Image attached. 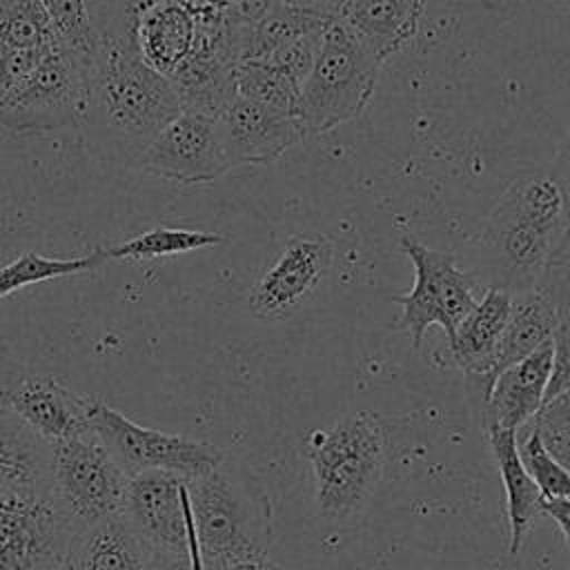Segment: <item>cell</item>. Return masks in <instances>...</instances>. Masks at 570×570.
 Returning a JSON list of instances; mask_svg holds the SVG:
<instances>
[{
  "instance_id": "cell-23",
  "label": "cell",
  "mask_w": 570,
  "mask_h": 570,
  "mask_svg": "<svg viewBox=\"0 0 570 570\" xmlns=\"http://www.w3.org/2000/svg\"><path fill=\"white\" fill-rule=\"evenodd\" d=\"M557 323H559V307L543 289H532V292L512 296V309L497 350L492 379L501 370L523 361L525 356L537 352L541 345L550 343L557 330Z\"/></svg>"
},
{
  "instance_id": "cell-19",
  "label": "cell",
  "mask_w": 570,
  "mask_h": 570,
  "mask_svg": "<svg viewBox=\"0 0 570 570\" xmlns=\"http://www.w3.org/2000/svg\"><path fill=\"white\" fill-rule=\"evenodd\" d=\"M512 309V294L485 287L472 312L461 321L456 332L448 338L450 361L463 370L465 376H481L492 387V372L497 350Z\"/></svg>"
},
{
  "instance_id": "cell-36",
  "label": "cell",
  "mask_w": 570,
  "mask_h": 570,
  "mask_svg": "<svg viewBox=\"0 0 570 570\" xmlns=\"http://www.w3.org/2000/svg\"><path fill=\"white\" fill-rule=\"evenodd\" d=\"M534 423L541 428L570 430V387L548 399L539 410V414L534 416Z\"/></svg>"
},
{
  "instance_id": "cell-21",
  "label": "cell",
  "mask_w": 570,
  "mask_h": 570,
  "mask_svg": "<svg viewBox=\"0 0 570 570\" xmlns=\"http://www.w3.org/2000/svg\"><path fill=\"white\" fill-rule=\"evenodd\" d=\"M485 434L499 476L505 488L508 552L514 557L521 550V543L532 523L537 521V517L543 514V494L519 456L517 432L488 430Z\"/></svg>"
},
{
  "instance_id": "cell-28",
  "label": "cell",
  "mask_w": 570,
  "mask_h": 570,
  "mask_svg": "<svg viewBox=\"0 0 570 570\" xmlns=\"http://www.w3.org/2000/svg\"><path fill=\"white\" fill-rule=\"evenodd\" d=\"M236 94L296 116L301 87L263 60H245L236 67Z\"/></svg>"
},
{
  "instance_id": "cell-33",
  "label": "cell",
  "mask_w": 570,
  "mask_h": 570,
  "mask_svg": "<svg viewBox=\"0 0 570 570\" xmlns=\"http://www.w3.org/2000/svg\"><path fill=\"white\" fill-rule=\"evenodd\" d=\"M539 289H543L557 303V307L570 305V229H566L561 243L557 245Z\"/></svg>"
},
{
  "instance_id": "cell-16",
  "label": "cell",
  "mask_w": 570,
  "mask_h": 570,
  "mask_svg": "<svg viewBox=\"0 0 570 570\" xmlns=\"http://www.w3.org/2000/svg\"><path fill=\"white\" fill-rule=\"evenodd\" d=\"M552 374V341L541 345L523 361L501 370L488 396L481 403L483 428L519 432L534 421L546 403V392Z\"/></svg>"
},
{
  "instance_id": "cell-38",
  "label": "cell",
  "mask_w": 570,
  "mask_h": 570,
  "mask_svg": "<svg viewBox=\"0 0 570 570\" xmlns=\"http://www.w3.org/2000/svg\"><path fill=\"white\" fill-rule=\"evenodd\" d=\"M269 2L305 9V11H312L318 16H327V18H338L347 4V0H269Z\"/></svg>"
},
{
  "instance_id": "cell-6",
  "label": "cell",
  "mask_w": 570,
  "mask_h": 570,
  "mask_svg": "<svg viewBox=\"0 0 570 570\" xmlns=\"http://www.w3.org/2000/svg\"><path fill=\"white\" fill-rule=\"evenodd\" d=\"M129 481L94 430L49 443V490L76 530L122 514Z\"/></svg>"
},
{
  "instance_id": "cell-37",
  "label": "cell",
  "mask_w": 570,
  "mask_h": 570,
  "mask_svg": "<svg viewBox=\"0 0 570 570\" xmlns=\"http://www.w3.org/2000/svg\"><path fill=\"white\" fill-rule=\"evenodd\" d=\"M537 428L541 432V439L548 452L570 472V430H554V428H541V425Z\"/></svg>"
},
{
  "instance_id": "cell-4",
  "label": "cell",
  "mask_w": 570,
  "mask_h": 570,
  "mask_svg": "<svg viewBox=\"0 0 570 570\" xmlns=\"http://www.w3.org/2000/svg\"><path fill=\"white\" fill-rule=\"evenodd\" d=\"M314 494L323 517L345 521L358 514L383 474L385 439L372 412H354L314 430L305 443Z\"/></svg>"
},
{
  "instance_id": "cell-30",
  "label": "cell",
  "mask_w": 570,
  "mask_h": 570,
  "mask_svg": "<svg viewBox=\"0 0 570 570\" xmlns=\"http://www.w3.org/2000/svg\"><path fill=\"white\" fill-rule=\"evenodd\" d=\"M517 443H519V456L528 474L539 485L543 499H570V472L548 452L534 421L528 434Z\"/></svg>"
},
{
  "instance_id": "cell-18",
  "label": "cell",
  "mask_w": 570,
  "mask_h": 570,
  "mask_svg": "<svg viewBox=\"0 0 570 570\" xmlns=\"http://www.w3.org/2000/svg\"><path fill=\"white\" fill-rule=\"evenodd\" d=\"M200 38L203 20L196 0L160 2L136 29L138 53L167 78L196 51Z\"/></svg>"
},
{
  "instance_id": "cell-31",
  "label": "cell",
  "mask_w": 570,
  "mask_h": 570,
  "mask_svg": "<svg viewBox=\"0 0 570 570\" xmlns=\"http://www.w3.org/2000/svg\"><path fill=\"white\" fill-rule=\"evenodd\" d=\"M325 31L327 29L301 36V38L283 45L281 49L272 51L267 58H263V62L276 67L287 78H292L298 87H303V82L307 80V76H309V71L316 62V56L321 51V42H323Z\"/></svg>"
},
{
  "instance_id": "cell-9",
  "label": "cell",
  "mask_w": 570,
  "mask_h": 570,
  "mask_svg": "<svg viewBox=\"0 0 570 570\" xmlns=\"http://www.w3.org/2000/svg\"><path fill=\"white\" fill-rule=\"evenodd\" d=\"M399 245L414 267V285L394 298L401 305L396 327L410 336L414 350L421 347L432 325H439L450 338L476 305L470 276L454 256L432 249L410 234H403Z\"/></svg>"
},
{
  "instance_id": "cell-25",
  "label": "cell",
  "mask_w": 570,
  "mask_h": 570,
  "mask_svg": "<svg viewBox=\"0 0 570 570\" xmlns=\"http://www.w3.org/2000/svg\"><path fill=\"white\" fill-rule=\"evenodd\" d=\"M334 20L336 18H327V16L305 11V9L272 2L269 9L265 11V16L249 27L243 62L245 60H263L272 51L281 49L283 45H287L301 36L327 29Z\"/></svg>"
},
{
  "instance_id": "cell-39",
  "label": "cell",
  "mask_w": 570,
  "mask_h": 570,
  "mask_svg": "<svg viewBox=\"0 0 570 570\" xmlns=\"http://www.w3.org/2000/svg\"><path fill=\"white\" fill-rule=\"evenodd\" d=\"M543 514L554 519L570 550V499H543Z\"/></svg>"
},
{
  "instance_id": "cell-7",
  "label": "cell",
  "mask_w": 570,
  "mask_h": 570,
  "mask_svg": "<svg viewBox=\"0 0 570 570\" xmlns=\"http://www.w3.org/2000/svg\"><path fill=\"white\" fill-rule=\"evenodd\" d=\"M91 60L67 45L51 49L20 89L0 107V125L13 134H47L80 127Z\"/></svg>"
},
{
  "instance_id": "cell-22",
  "label": "cell",
  "mask_w": 570,
  "mask_h": 570,
  "mask_svg": "<svg viewBox=\"0 0 570 570\" xmlns=\"http://www.w3.org/2000/svg\"><path fill=\"white\" fill-rule=\"evenodd\" d=\"M151 554L122 514L76 532L62 570H145Z\"/></svg>"
},
{
  "instance_id": "cell-41",
  "label": "cell",
  "mask_w": 570,
  "mask_h": 570,
  "mask_svg": "<svg viewBox=\"0 0 570 570\" xmlns=\"http://www.w3.org/2000/svg\"><path fill=\"white\" fill-rule=\"evenodd\" d=\"M145 570H194L187 559L176 557H151Z\"/></svg>"
},
{
  "instance_id": "cell-17",
  "label": "cell",
  "mask_w": 570,
  "mask_h": 570,
  "mask_svg": "<svg viewBox=\"0 0 570 570\" xmlns=\"http://www.w3.org/2000/svg\"><path fill=\"white\" fill-rule=\"evenodd\" d=\"M89 394L67 387L51 374H27L13 392L11 412L42 441L56 443L91 430Z\"/></svg>"
},
{
  "instance_id": "cell-15",
  "label": "cell",
  "mask_w": 570,
  "mask_h": 570,
  "mask_svg": "<svg viewBox=\"0 0 570 570\" xmlns=\"http://www.w3.org/2000/svg\"><path fill=\"white\" fill-rule=\"evenodd\" d=\"M58 45L40 0H0V107Z\"/></svg>"
},
{
  "instance_id": "cell-27",
  "label": "cell",
  "mask_w": 570,
  "mask_h": 570,
  "mask_svg": "<svg viewBox=\"0 0 570 570\" xmlns=\"http://www.w3.org/2000/svg\"><path fill=\"white\" fill-rule=\"evenodd\" d=\"M105 263L107 261H105L102 247L94 249L87 256H76V258H51V256H40L38 252H24L11 263L0 267V298L27 285H36L40 281L94 272Z\"/></svg>"
},
{
  "instance_id": "cell-11",
  "label": "cell",
  "mask_w": 570,
  "mask_h": 570,
  "mask_svg": "<svg viewBox=\"0 0 570 570\" xmlns=\"http://www.w3.org/2000/svg\"><path fill=\"white\" fill-rule=\"evenodd\" d=\"M122 517L151 557L187 559L194 570H205L194 525L189 479L156 470L131 476Z\"/></svg>"
},
{
  "instance_id": "cell-20",
  "label": "cell",
  "mask_w": 570,
  "mask_h": 570,
  "mask_svg": "<svg viewBox=\"0 0 570 570\" xmlns=\"http://www.w3.org/2000/svg\"><path fill=\"white\" fill-rule=\"evenodd\" d=\"M425 0H347L338 20L385 62L419 31Z\"/></svg>"
},
{
  "instance_id": "cell-12",
  "label": "cell",
  "mask_w": 570,
  "mask_h": 570,
  "mask_svg": "<svg viewBox=\"0 0 570 570\" xmlns=\"http://www.w3.org/2000/svg\"><path fill=\"white\" fill-rule=\"evenodd\" d=\"M334 245L327 236L305 232L289 236L247 292V309L261 321L294 316L327 278Z\"/></svg>"
},
{
  "instance_id": "cell-10",
  "label": "cell",
  "mask_w": 570,
  "mask_h": 570,
  "mask_svg": "<svg viewBox=\"0 0 570 570\" xmlns=\"http://www.w3.org/2000/svg\"><path fill=\"white\" fill-rule=\"evenodd\" d=\"M76 532L49 488L0 492V570H62Z\"/></svg>"
},
{
  "instance_id": "cell-40",
  "label": "cell",
  "mask_w": 570,
  "mask_h": 570,
  "mask_svg": "<svg viewBox=\"0 0 570 570\" xmlns=\"http://www.w3.org/2000/svg\"><path fill=\"white\" fill-rule=\"evenodd\" d=\"M223 570H285V568L274 559H269V554L265 552V554H249V557L234 559Z\"/></svg>"
},
{
  "instance_id": "cell-2",
  "label": "cell",
  "mask_w": 570,
  "mask_h": 570,
  "mask_svg": "<svg viewBox=\"0 0 570 570\" xmlns=\"http://www.w3.org/2000/svg\"><path fill=\"white\" fill-rule=\"evenodd\" d=\"M563 234V205L548 171L512 178L479 236V274L485 287L512 296L539 289Z\"/></svg>"
},
{
  "instance_id": "cell-1",
  "label": "cell",
  "mask_w": 570,
  "mask_h": 570,
  "mask_svg": "<svg viewBox=\"0 0 570 570\" xmlns=\"http://www.w3.org/2000/svg\"><path fill=\"white\" fill-rule=\"evenodd\" d=\"M180 111L174 85L142 60L136 42L100 38L78 127L91 154L136 169L154 138Z\"/></svg>"
},
{
  "instance_id": "cell-24",
  "label": "cell",
  "mask_w": 570,
  "mask_h": 570,
  "mask_svg": "<svg viewBox=\"0 0 570 570\" xmlns=\"http://www.w3.org/2000/svg\"><path fill=\"white\" fill-rule=\"evenodd\" d=\"M20 488H49V443L0 410V492Z\"/></svg>"
},
{
  "instance_id": "cell-35",
  "label": "cell",
  "mask_w": 570,
  "mask_h": 570,
  "mask_svg": "<svg viewBox=\"0 0 570 570\" xmlns=\"http://www.w3.org/2000/svg\"><path fill=\"white\" fill-rule=\"evenodd\" d=\"M27 374V367L13 356V352L0 345V410L11 407L13 392Z\"/></svg>"
},
{
  "instance_id": "cell-8",
  "label": "cell",
  "mask_w": 570,
  "mask_h": 570,
  "mask_svg": "<svg viewBox=\"0 0 570 570\" xmlns=\"http://www.w3.org/2000/svg\"><path fill=\"white\" fill-rule=\"evenodd\" d=\"M89 425L129 476L156 470L198 479L227 459L212 441L138 425L96 396L89 405Z\"/></svg>"
},
{
  "instance_id": "cell-13",
  "label": "cell",
  "mask_w": 570,
  "mask_h": 570,
  "mask_svg": "<svg viewBox=\"0 0 570 570\" xmlns=\"http://www.w3.org/2000/svg\"><path fill=\"white\" fill-rule=\"evenodd\" d=\"M180 185H200L232 171L220 118L183 109L147 147L138 167Z\"/></svg>"
},
{
  "instance_id": "cell-3",
  "label": "cell",
  "mask_w": 570,
  "mask_h": 570,
  "mask_svg": "<svg viewBox=\"0 0 570 570\" xmlns=\"http://www.w3.org/2000/svg\"><path fill=\"white\" fill-rule=\"evenodd\" d=\"M189 497L205 570L269 550L272 503L245 463L225 459L209 474L189 479Z\"/></svg>"
},
{
  "instance_id": "cell-29",
  "label": "cell",
  "mask_w": 570,
  "mask_h": 570,
  "mask_svg": "<svg viewBox=\"0 0 570 570\" xmlns=\"http://www.w3.org/2000/svg\"><path fill=\"white\" fill-rule=\"evenodd\" d=\"M58 38L69 49L94 58L100 47V33L91 0H40Z\"/></svg>"
},
{
  "instance_id": "cell-5",
  "label": "cell",
  "mask_w": 570,
  "mask_h": 570,
  "mask_svg": "<svg viewBox=\"0 0 570 570\" xmlns=\"http://www.w3.org/2000/svg\"><path fill=\"white\" fill-rule=\"evenodd\" d=\"M383 62L336 18L301 87L296 118L305 136H318L361 116Z\"/></svg>"
},
{
  "instance_id": "cell-34",
  "label": "cell",
  "mask_w": 570,
  "mask_h": 570,
  "mask_svg": "<svg viewBox=\"0 0 570 570\" xmlns=\"http://www.w3.org/2000/svg\"><path fill=\"white\" fill-rule=\"evenodd\" d=\"M550 180L554 183L559 196H561V205H563V216H566V229H570V125L568 131L557 149V156L548 169Z\"/></svg>"
},
{
  "instance_id": "cell-32",
  "label": "cell",
  "mask_w": 570,
  "mask_h": 570,
  "mask_svg": "<svg viewBox=\"0 0 570 570\" xmlns=\"http://www.w3.org/2000/svg\"><path fill=\"white\" fill-rule=\"evenodd\" d=\"M570 387V305L559 307V323L552 334V374L546 401Z\"/></svg>"
},
{
  "instance_id": "cell-14",
  "label": "cell",
  "mask_w": 570,
  "mask_h": 570,
  "mask_svg": "<svg viewBox=\"0 0 570 570\" xmlns=\"http://www.w3.org/2000/svg\"><path fill=\"white\" fill-rule=\"evenodd\" d=\"M220 127L232 167L267 165L305 138L296 116L240 96L223 111Z\"/></svg>"
},
{
  "instance_id": "cell-26",
  "label": "cell",
  "mask_w": 570,
  "mask_h": 570,
  "mask_svg": "<svg viewBox=\"0 0 570 570\" xmlns=\"http://www.w3.org/2000/svg\"><path fill=\"white\" fill-rule=\"evenodd\" d=\"M225 243L223 234L187 227H151L114 247H102L105 261H151L163 256H178L196 249H207Z\"/></svg>"
}]
</instances>
